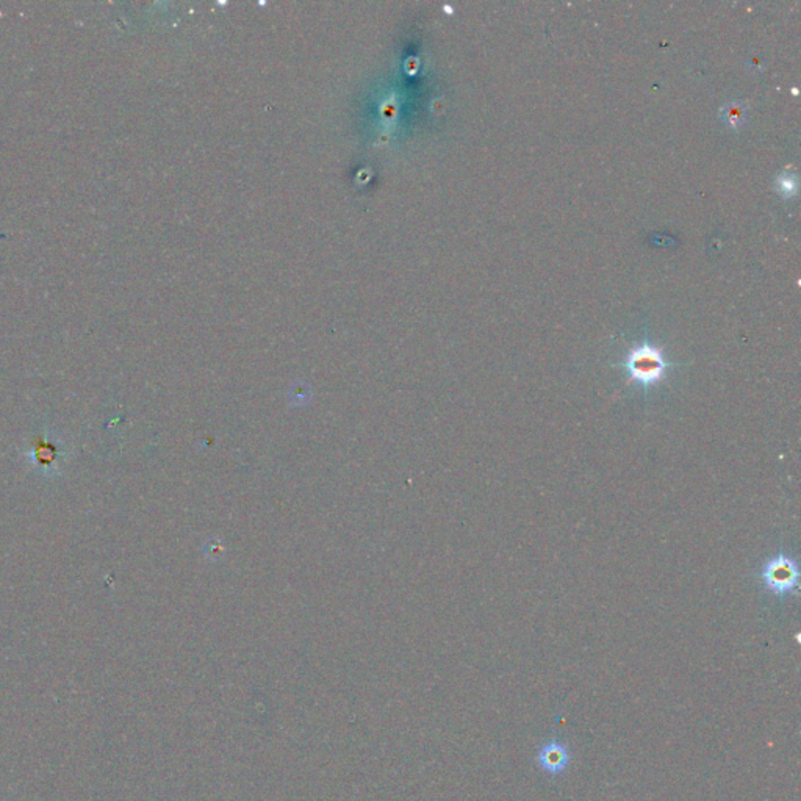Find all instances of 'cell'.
Listing matches in <instances>:
<instances>
[{"instance_id":"1","label":"cell","mask_w":801,"mask_h":801,"mask_svg":"<svg viewBox=\"0 0 801 801\" xmlns=\"http://www.w3.org/2000/svg\"><path fill=\"white\" fill-rule=\"evenodd\" d=\"M620 367L627 371V384L651 388L659 385L666 379L667 371L672 367V363L667 360L664 349L643 343L629 349Z\"/></svg>"},{"instance_id":"2","label":"cell","mask_w":801,"mask_h":801,"mask_svg":"<svg viewBox=\"0 0 801 801\" xmlns=\"http://www.w3.org/2000/svg\"><path fill=\"white\" fill-rule=\"evenodd\" d=\"M759 578L763 579L764 586L767 587V590L778 596H782V595L794 592L798 584L800 571H798V565L795 562V559L786 556V554H778L765 562Z\"/></svg>"},{"instance_id":"3","label":"cell","mask_w":801,"mask_h":801,"mask_svg":"<svg viewBox=\"0 0 801 801\" xmlns=\"http://www.w3.org/2000/svg\"><path fill=\"white\" fill-rule=\"evenodd\" d=\"M540 763L549 772H561L567 764L565 748L559 743H549L540 753Z\"/></svg>"},{"instance_id":"4","label":"cell","mask_w":801,"mask_h":801,"mask_svg":"<svg viewBox=\"0 0 801 801\" xmlns=\"http://www.w3.org/2000/svg\"><path fill=\"white\" fill-rule=\"evenodd\" d=\"M781 187L782 190H789V191H790V190H795V183H792L790 181H786L782 183Z\"/></svg>"}]
</instances>
